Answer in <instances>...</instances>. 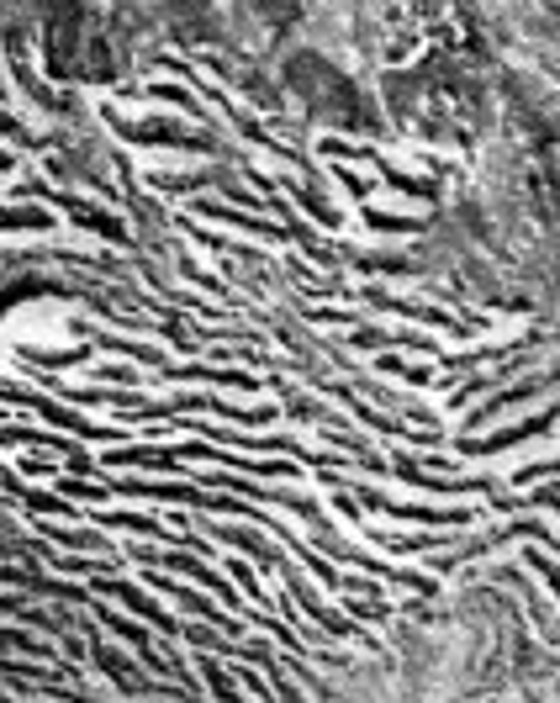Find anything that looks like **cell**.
<instances>
[{
  "instance_id": "1",
  "label": "cell",
  "mask_w": 560,
  "mask_h": 703,
  "mask_svg": "<svg viewBox=\"0 0 560 703\" xmlns=\"http://www.w3.org/2000/svg\"><path fill=\"white\" fill-rule=\"evenodd\" d=\"M560 418V402L550 412H539V418H524V423H513V429H503V434L492 439H450V450L455 455H471V461H487V455H497V450H508V444H518V439H535V434H550Z\"/></svg>"
},
{
  "instance_id": "2",
  "label": "cell",
  "mask_w": 560,
  "mask_h": 703,
  "mask_svg": "<svg viewBox=\"0 0 560 703\" xmlns=\"http://www.w3.org/2000/svg\"><path fill=\"white\" fill-rule=\"evenodd\" d=\"M212 534H218V539H228V545H239V550H249V556H260V560H265V566H270V571H281V577L292 571V560L281 556V550H270V545H265V539H260V534H244V529H222V524H218V529H212Z\"/></svg>"
},
{
  "instance_id": "3",
  "label": "cell",
  "mask_w": 560,
  "mask_h": 703,
  "mask_svg": "<svg viewBox=\"0 0 560 703\" xmlns=\"http://www.w3.org/2000/svg\"><path fill=\"white\" fill-rule=\"evenodd\" d=\"M207 678H212V688L222 693V703H244L239 693H233V688H228V678H222V667H212V661H207Z\"/></svg>"
},
{
  "instance_id": "4",
  "label": "cell",
  "mask_w": 560,
  "mask_h": 703,
  "mask_svg": "<svg viewBox=\"0 0 560 703\" xmlns=\"http://www.w3.org/2000/svg\"><path fill=\"white\" fill-rule=\"evenodd\" d=\"M11 165H17V154H11V148H0V175L11 170Z\"/></svg>"
}]
</instances>
